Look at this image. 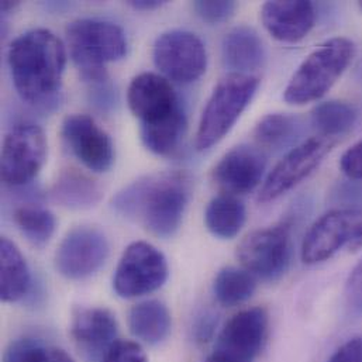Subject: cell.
<instances>
[{"instance_id":"cell-17","label":"cell","mask_w":362,"mask_h":362,"mask_svg":"<svg viewBox=\"0 0 362 362\" xmlns=\"http://www.w3.org/2000/svg\"><path fill=\"white\" fill-rule=\"evenodd\" d=\"M316 7L305 0L267 1L261 7V21L265 30L278 41L298 42L316 24Z\"/></svg>"},{"instance_id":"cell-35","label":"cell","mask_w":362,"mask_h":362,"mask_svg":"<svg viewBox=\"0 0 362 362\" xmlns=\"http://www.w3.org/2000/svg\"><path fill=\"white\" fill-rule=\"evenodd\" d=\"M217 327V319H214L213 315H204L197 322L194 329V337L199 343H204L211 339L214 329Z\"/></svg>"},{"instance_id":"cell-19","label":"cell","mask_w":362,"mask_h":362,"mask_svg":"<svg viewBox=\"0 0 362 362\" xmlns=\"http://www.w3.org/2000/svg\"><path fill=\"white\" fill-rule=\"evenodd\" d=\"M221 59L230 74L252 75L267 61L265 45L259 34L248 25L230 30L221 42Z\"/></svg>"},{"instance_id":"cell-11","label":"cell","mask_w":362,"mask_h":362,"mask_svg":"<svg viewBox=\"0 0 362 362\" xmlns=\"http://www.w3.org/2000/svg\"><path fill=\"white\" fill-rule=\"evenodd\" d=\"M153 59L164 78L182 85L196 82L207 68L203 41L186 30L163 33L154 42Z\"/></svg>"},{"instance_id":"cell-24","label":"cell","mask_w":362,"mask_h":362,"mask_svg":"<svg viewBox=\"0 0 362 362\" xmlns=\"http://www.w3.org/2000/svg\"><path fill=\"white\" fill-rule=\"evenodd\" d=\"M187 129V119L183 107L170 116L148 124H141L140 136L144 147L156 156H171L182 143Z\"/></svg>"},{"instance_id":"cell-30","label":"cell","mask_w":362,"mask_h":362,"mask_svg":"<svg viewBox=\"0 0 362 362\" xmlns=\"http://www.w3.org/2000/svg\"><path fill=\"white\" fill-rule=\"evenodd\" d=\"M45 347L34 339H20L8 344L3 362H40Z\"/></svg>"},{"instance_id":"cell-2","label":"cell","mask_w":362,"mask_h":362,"mask_svg":"<svg viewBox=\"0 0 362 362\" xmlns=\"http://www.w3.org/2000/svg\"><path fill=\"white\" fill-rule=\"evenodd\" d=\"M10 76L18 96L34 106L57 99L66 65L62 41L47 28H33L14 38L7 51Z\"/></svg>"},{"instance_id":"cell-6","label":"cell","mask_w":362,"mask_h":362,"mask_svg":"<svg viewBox=\"0 0 362 362\" xmlns=\"http://www.w3.org/2000/svg\"><path fill=\"white\" fill-rule=\"evenodd\" d=\"M170 276L165 255L147 241L132 243L113 276V289L123 299H134L161 289Z\"/></svg>"},{"instance_id":"cell-22","label":"cell","mask_w":362,"mask_h":362,"mask_svg":"<svg viewBox=\"0 0 362 362\" xmlns=\"http://www.w3.org/2000/svg\"><path fill=\"white\" fill-rule=\"evenodd\" d=\"M171 327V312L160 300L140 302L130 309L129 329L139 341L147 346H158L165 341Z\"/></svg>"},{"instance_id":"cell-20","label":"cell","mask_w":362,"mask_h":362,"mask_svg":"<svg viewBox=\"0 0 362 362\" xmlns=\"http://www.w3.org/2000/svg\"><path fill=\"white\" fill-rule=\"evenodd\" d=\"M103 192L99 183L86 174L69 168L64 170L51 186V200L65 209L86 210L98 206Z\"/></svg>"},{"instance_id":"cell-34","label":"cell","mask_w":362,"mask_h":362,"mask_svg":"<svg viewBox=\"0 0 362 362\" xmlns=\"http://www.w3.org/2000/svg\"><path fill=\"white\" fill-rule=\"evenodd\" d=\"M327 362H362V337H353L346 341Z\"/></svg>"},{"instance_id":"cell-16","label":"cell","mask_w":362,"mask_h":362,"mask_svg":"<svg viewBox=\"0 0 362 362\" xmlns=\"http://www.w3.org/2000/svg\"><path fill=\"white\" fill-rule=\"evenodd\" d=\"M265 170L267 157L264 151L251 146H238L217 163L211 178L227 194H245L264 182Z\"/></svg>"},{"instance_id":"cell-7","label":"cell","mask_w":362,"mask_h":362,"mask_svg":"<svg viewBox=\"0 0 362 362\" xmlns=\"http://www.w3.org/2000/svg\"><path fill=\"white\" fill-rule=\"evenodd\" d=\"M237 258L255 278L276 281L285 275L292 259L291 224L282 223L250 233L237 248Z\"/></svg>"},{"instance_id":"cell-8","label":"cell","mask_w":362,"mask_h":362,"mask_svg":"<svg viewBox=\"0 0 362 362\" xmlns=\"http://www.w3.org/2000/svg\"><path fill=\"white\" fill-rule=\"evenodd\" d=\"M47 158L44 130L30 122L16 124L4 137L1 148V180L10 187H21L33 181Z\"/></svg>"},{"instance_id":"cell-3","label":"cell","mask_w":362,"mask_h":362,"mask_svg":"<svg viewBox=\"0 0 362 362\" xmlns=\"http://www.w3.org/2000/svg\"><path fill=\"white\" fill-rule=\"evenodd\" d=\"M71 58L81 78L99 85L107 81L106 65L127 54V37L123 28L100 18H79L66 27Z\"/></svg>"},{"instance_id":"cell-21","label":"cell","mask_w":362,"mask_h":362,"mask_svg":"<svg viewBox=\"0 0 362 362\" xmlns=\"http://www.w3.org/2000/svg\"><path fill=\"white\" fill-rule=\"evenodd\" d=\"M0 298L4 303L23 300L31 288V272L18 247L6 237L0 241Z\"/></svg>"},{"instance_id":"cell-33","label":"cell","mask_w":362,"mask_h":362,"mask_svg":"<svg viewBox=\"0 0 362 362\" xmlns=\"http://www.w3.org/2000/svg\"><path fill=\"white\" fill-rule=\"evenodd\" d=\"M343 174L354 181H362V140L351 146L340 160Z\"/></svg>"},{"instance_id":"cell-28","label":"cell","mask_w":362,"mask_h":362,"mask_svg":"<svg viewBox=\"0 0 362 362\" xmlns=\"http://www.w3.org/2000/svg\"><path fill=\"white\" fill-rule=\"evenodd\" d=\"M13 220L21 234L35 247L45 245L57 228L55 216L38 204L18 206L13 213Z\"/></svg>"},{"instance_id":"cell-5","label":"cell","mask_w":362,"mask_h":362,"mask_svg":"<svg viewBox=\"0 0 362 362\" xmlns=\"http://www.w3.org/2000/svg\"><path fill=\"white\" fill-rule=\"evenodd\" d=\"M258 86V76L241 74H228L216 85L196 132V148L199 151L211 148L230 133L250 106Z\"/></svg>"},{"instance_id":"cell-39","label":"cell","mask_w":362,"mask_h":362,"mask_svg":"<svg viewBox=\"0 0 362 362\" xmlns=\"http://www.w3.org/2000/svg\"><path fill=\"white\" fill-rule=\"evenodd\" d=\"M17 6H18V1H1L0 8L3 14H7V13H11Z\"/></svg>"},{"instance_id":"cell-15","label":"cell","mask_w":362,"mask_h":362,"mask_svg":"<svg viewBox=\"0 0 362 362\" xmlns=\"http://www.w3.org/2000/svg\"><path fill=\"white\" fill-rule=\"evenodd\" d=\"M127 103L141 124L158 122L181 107L171 82L154 72H143L133 78L127 90Z\"/></svg>"},{"instance_id":"cell-32","label":"cell","mask_w":362,"mask_h":362,"mask_svg":"<svg viewBox=\"0 0 362 362\" xmlns=\"http://www.w3.org/2000/svg\"><path fill=\"white\" fill-rule=\"evenodd\" d=\"M344 299L351 315L362 316V259L356 264L347 278Z\"/></svg>"},{"instance_id":"cell-14","label":"cell","mask_w":362,"mask_h":362,"mask_svg":"<svg viewBox=\"0 0 362 362\" xmlns=\"http://www.w3.org/2000/svg\"><path fill=\"white\" fill-rule=\"evenodd\" d=\"M358 209H336L323 214L308 231L302 244V261L316 265L334 257L353 241Z\"/></svg>"},{"instance_id":"cell-40","label":"cell","mask_w":362,"mask_h":362,"mask_svg":"<svg viewBox=\"0 0 362 362\" xmlns=\"http://www.w3.org/2000/svg\"><path fill=\"white\" fill-rule=\"evenodd\" d=\"M358 7H360V8H361V11H362V1H360V3H358Z\"/></svg>"},{"instance_id":"cell-27","label":"cell","mask_w":362,"mask_h":362,"mask_svg":"<svg viewBox=\"0 0 362 362\" xmlns=\"http://www.w3.org/2000/svg\"><path fill=\"white\" fill-rule=\"evenodd\" d=\"M300 134L298 117L286 113H271L264 116L254 129L255 141L265 148H285Z\"/></svg>"},{"instance_id":"cell-10","label":"cell","mask_w":362,"mask_h":362,"mask_svg":"<svg viewBox=\"0 0 362 362\" xmlns=\"http://www.w3.org/2000/svg\"><path fill=\"white\" fill-rule=\"evenodd\" d=\"M269 317L262 308L234 315L221 329L206 362H255L265 344Z\"/></svg>"},{"instance_id":"cell-25","label":"cell","mask_w":362,"mask_h":362,"mask_svg":"<svg viewBox=\"0 0 362 362\" xmlns=\"http://www.w3.org/2000/svg\"><path fill=\"white\" fill-rule=\"evenodd\" d=\"M257 291V278L244 268L226 267L218 271L213 282V293L216 300L226 308L238 306Z\"/></svg>"},{"instance_id":"cell-37","label":"cell","mask_w":362,"mask_h":362,"mask_svg":"<svg viewBox=\"0 0 362 362\" xmlns=\"http://www.w3.org/2000/svg\"><path fill=\"white\" fill-rule=\"evenodd\" d=\"M167 1H160V0H133L129 1V4L140 11H153L160 7H163Z\"/></svg>"},{"instance_id":"cell-23","label":"cell","mask_w":362,"mask_h":362,"mask_svg":"<svg viewBox=\"0 0 362 362\" xmlns=\"http://www.w3.org/2000/svg\"><path fill=\"white\" fill-rule=\"evenodd\" d=\"M247 210L244 203L233 194H218L213 197L204 211L207 230L220 240H231L244 227Z\"/></svg>"},{"instance_id":"cell-12","label":"cell","mask_w":362,"mask_h":362,"mask_svg":"<svg viewBox=\"0 0 362 362\" xmlns=\"http://www.w3.org/2000/svg\"><path fill=\"white\" fill-rule=\"evenodd\" d=\"M333 146L334 140L319 136L308 139L291 148L265 177L258 193V200L268 203L296 187L319 168Z\"/></svg>"},{"instance_id":"cell-1","label":"cell","mask_w":362,"mask_h":362,"mask_svg":"<svg viewBox=\"0 0 362 362\" xmlns=\"http://www.w3.org/2000/svg\"><path fill=\"white\" fill-rule=\"evenodd\" d=\"M192 190L190 177L183 171H163L144 175L112 199L113 210L158 238L174 237L187 207Z\"/></svg>"},{"instance_id":"cell-4","label":"cell","mask_w":362,"mask_h":362,"mask_svg":"<svg viewBox=\"0 0 362 362\" xmlns=\"http://www.w3.org/2000/svg\"><path fill=\"white\" fill-rule=\"evenodd\" d=\"M356 55V44L346 37L325 41L299 65L284 90V100L302 106L322 99L343 76Z\"/></svg>"},{"instance_id":"cell-38","label":"cell","mask_w":362,"mask_h":362,"mask_svg":"<svg viewBox=\"0 0 362 362\" xmlns=\"http://www.w3.org/2000/svg\"><path fill=\"white\" fill-rule=\"evenodd\" d=\"M351 248H362V210H360V216L354 228V234H353V241L350 244Z\"/></svg>"},{"instance_id":"cell-26","label":"cell","mask_w":362,"mask_h":362,"mask_svg":"<svg viewBox=\"0 0 362 362\" xmlns=\"http://www.w3.org/2000/svg\"><path fill=\"white\" fill-rule=\"evenodd\" d=\"M357 117L358 113L350 103L327 100L312 110L310 120L319 136L333 140L334 137L349 133L354 127Z\"/></svg>"},{"instance_id":"cell-18","label":"cell","mask_w":362,"mask_h":362,"mask_svg":"<svg viewBox=\"0 0 362 362\" xmlns=\"http://www.w3.org/2000/svg\"><path fill=\"white\" fill-rule=\"evenodd\" d=\"M117 332L116 316L106 308H81L72 316L71 336L90 354H105L116 341Z\"/></svg>"},{"instance_id":"cell-9","label":"cell","mask_w":362,"mask_h":362,"mask_svg":"<svg viewBox=\"0 0 362 362\" xmlns=\"http://www.w3.org/2000/svg\"><path fill=\"white\" fill-rule=\"evenodd\" d=\"M110 255L106 234L93 226H78L61 240L54 264L61 276L69 281H85L98 274Z\"/></svg>"},{"instance_id":"cell-29","label":"cell","mask_w":362,"mask_h":362,"mask_svg":"<svg viewBox=\"0 0 362 362\" xmlns=\"http://www.w3.org/2000/svg\"><path fill=\"white\" fill-rule=\"evenodd\" d=\"M196 16L209 24H218L227 21L235 11L237 4L234 1H194L192 4Z\"/></svg>"},{"instance_id":"cell-13","label":"cell","mask_w":362,"mask_h":362,"mask_svg":"<svg viewBox=\"0 0 362 362\" xmlns=\"http://www.w3.org/2000/svg\"><path fill=\"white\" fill-rule=\"evenodd\" d=\"M61 134L69 151L89 171L105 174L113 167V141L90 116L71 115L65 117Z\"/></svg>"},{"instance_id":"cell-36","label":"cell","mask_w":362,"mask_h":362,"mask_svg":"<svg viewBox=\"0 0 362 362\" xmlns=\"http://www.w3.org/2000/svg\"><path fill=\"white\" fill-rule=\"evenodd\" d=\"M40 362H75L72 360V357L57 347H45L42 358Z\"/></svg>"},{"instance_id":"cell-31","label":"cell","mask_w":362,"mask_h":362,"mask_svg":"<svg viewBox=\"0 0 362 362\" xmlns=\"http://www.w3.org/2000/svg\"><path fill=\"white\" fill-rule=\"evenodd\" d=\"M102 362H148V357L140 343L116 340L103 354Z\"/></svg>"}]
</instances>
